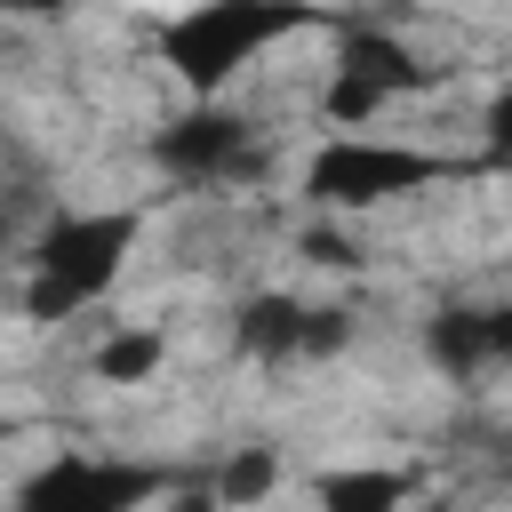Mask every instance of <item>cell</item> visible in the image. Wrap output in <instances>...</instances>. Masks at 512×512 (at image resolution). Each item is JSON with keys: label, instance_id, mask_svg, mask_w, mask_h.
<instances>
[{"label": "cell", "instance_id": "cell-1", "mask_svg": "<svg viewBox=\"0 0 512 512\" xmlns=\"http://www.w3.org/2000/svg\"><path fill=\"white\" fill-rule=\"evenodd\" d=\"M304 24H320V8L312 0H200V8H184V16H168V32H160V64L192 88V104L200 96H224L256 56H272L288 32H304Z\"/></svg>", "mask_w": 512, "mask_h": 512}, {"label": "cell", "instance_id": "cell-5", "mask_svg": "<svg viewBox=\"0 0 512 512\" xmlns=\"http://www.w3.org/2000/svg\"><path fill=\"white\" fill-rule=\"evenodd\" d=\"M168 488L160 464H128V456H48L24 488L16 512H144Z\"/></svg>", "mask_w": 512, "mask_h": 512}, {"label": "cell", "instance_id": "cell-4", "mask_svg": "<svg viewBox=\"0 0 512 512\" xmlns=\"http://www.w3.org/2000/svg\"><path fill=\"white\" fill-rule=\"evenodd\" d=\"M424 80H432V72L416 64V48H408L400 32H384V24H352V32L336 40L328 80H320V112H328L336 128H368L384 104L416 96Z\"/></svg>", "mask_w": 512, "mask_h": 512}, {"label": "cell", "instance_id": "cell-2", "mask_svg": "<svg viewBox=\"0 0 512 512\" xmlns=\"http://www.w3.org/2000/svg\"><path fill=\"white\" fill-rule=\"evenodd\" d=\"M136 232H144L136 208H64V216H48L40 240L24 248V264H32L24 312L32 320H72L96 296H112V280L128 272Z\"/></svg>", "mask_w": 512, "mask_h": 512}, {"label": "cell", "instance_id": "cell-7", "mask_svg": "<svg viewBox=\"0 0 512 512\" xmlns=\"http://www.w3.org/2000/svg\"><path fill=\"white\" fill-rule=\"evenodd\" d=\"M432 360L448 376H488L512 360V304H488V312H440L432 320Z\"/></svg>", "mask_w": 512, "mask_h": 512}, {"label": "cell", "instance_id": "cell-9", "mask_svg": "<svg viewBox=\"0 0 512 512\" xmlns=\"http://www.w3.org/2000/svg\"><path fill=\"white\" fill-rule=\"evenodd\" d=\"M304 336H312V304H296V296H248L240 304V344L256 360H304Z\"/></svg>", "mask_w": 512, "mask_h": 512}, {"label": "cell", "instance_id": "cell-10", "mask_svg": "<svg viewBox=\"0 0 512 512\" xmlns=\"http://www.w3.org/2000/svg\"><path fill=\"white\" fill-rule=\"evenodd\" d=\"M160 360H168L160 328H128V320H120V328L96 344V360H88V368H96V384H144Z\"/></svg>", "mask_w": 512, "mask_h": 512}, {"label": "cell", "instance_id": "cell-15", "mask_svg": "<svg viewBox=\"0 0 512 512\" xmlns=\"http://www.w3.org/2000/svg\"><path fill=\"white\" fill-rule=\"evenodd\" d=\"M0 440H8V416H0Z\"/></svg>", "mask_w": 512, "mask_h": 512}, {"label": "cell", "instance_id": "cell-14", "mask_svg": "<svg viewBox=\"0 0 512 512\" xmlns=\"http://www.w3.org/2000/svg\"><path fill=\"white\" fill-rule=\"evenodd\" d=\"M408 512H456V504H448V496H416Z\"/></svg>", "mask_w": 512, "mask_h": 512}, {"label": "cell", "instance_id": "cell-12", "mask_svg": "<svg viewBox=\"0 0 512 512\" xmlns=\"http://www.w3.org/2000/svg\"><path fill=\"white\" fill-rule=\"evenodd\" d=\"M480 136H488V152H496V160H512V80L488 96V112H480Z\"/></svg>", "mask_w": 512, "mask_h": 512}, {"label": "cell", "instance_id": "cell-11", "mask_svg": "<svg viewBox=\"0 0 512 512\" xmlns=\"http://www.w3.org/2000/svg\"><path fill=\"white\" fill-rule=\"evenodd\" d=\"M280 488V456L272 448H232V464L216 472V504L224 512H248V504H264Z\"/></svg>", "mask_w": 512, "mask_h": 512}, {"label": "cell", "instance_id": "cell-6", "mask_svg": "<svg viewBox=\"0 0 512 512\" xmlns=\"http://www.w3.org/2000/svg\"><path fill=\"white\" fill-rule=\"evenodd\" d=\"M152 160L184 184H232L256 168V120L232 112L224 96H200L192 112H176L160 136H152Z\"/></svg>", "mask_w": 512, "mask_h": 512}, {"label": "cell", "instance_id": "cell-3", "mask_svg": "<svg viewBox=\"0 0 512 512\" xmlns=\"http://www.w3.org/2000/svg\"><path fill=\"white\" fill-rule=\"evenodd\" d=\"M432 176H448V160H432V152H416V144H392V136L344 128V136L312 144V160H304L296 184H304L312 208L352 216V208H384V200H400V192H424Z\"/></svg>", "mask_w": 512, "mask_h": 512}, {"label": "cell", "instance_id": "cell-13", "mask_svg": "<svg viewBox=\"0 0 512 512\" xmlns=\"http://www.w3.org/2000/svg\"><path fill=\"white\" fill-rule=\"evenodd\" d=\"M56 8H72V0H0V16H56Z\"/></svg>", "mask_w": 512, "mask_h": 512}, {"label": "cell", "instance_id": "cell-8", "mask_svg": "<svg viewBox=\"0 0 512 512\" xmlns=\"http://www.w3.org/2000/svg\"><path fill=\"white\" fill-rule=\"evenodd\" d=\"M312 504L320 512H408L416 504V480L400 464H328L312 480Z\"/></svg>", "mask_w": 512, "mask_h": 512}]
</instances>
